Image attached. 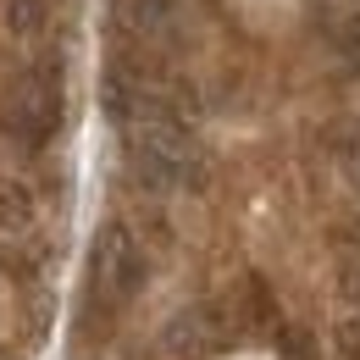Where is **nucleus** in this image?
I'll list each match as a JSON object with an SVG mask.
<instances>
[{
  "label": "nucleus",
  "instance_id": "9b49d317",
  "mask_svg": "<svg viewBox=\"0 0 360 360\" xmlns=\"http://www.w3.org/2000/svg\"><path fill=\"white\" fill-rule=\"evenodd\" d=\"M338 355H344V360H360V316H349V321L338 327Z\"/></svg>",
  "mask_w": 360,
  "mask_h": 360
},
{
  "label": "nucleus",
  "instance_id": "f257e3e1",
  "mask_svg": "<svg viewBox=\"0 0 360 360\" xmlns=\"http://www.w3.org/2000/svg\"><path fill=\"white\" fill-rule=\"evenodd\" d=\"M128 139V167L155 194H188L205 183V150L194 128L178 117V105H144L122 122Z\"/></svg>",
  "mask_w": 360,
  "mask_h": 360
},
{
  "label": "nucleus",
  "instance_id": "20e7f679",
  "mask_svg": "<svg viewBox=\"0 0 360 360\" xmlns=\"http://www.w3.org/2000/svg\"><path fill=\"white\" fill-rule=\"evenodd\" d=\"M244 333V316H238V300H194L183 305L172 321H167V355H217L233 338Z\"/></svg>",
  "mask_w": 360,
  "mask_h": 360
},
{
  "label": "nucleus",
  "instance_id": "f8f14e48",
  "mask_svg": "<svg viewBox=\"0 0 360 360\" xmlns=\"http://www.w3.org/2000/svg\"><path fill=\"white\" fill-rule=\"evenodd\" d=\"M344 244H355V250H360V211L349 217V227H344Z\"/></svg>",
  "mask_w": 360,
  "mask_h": 360
},
{
  "label": "nucleus",
  "instance_id": "f03ea898",
  "mask_svg": "<svg viewBox=\"0 0 360 360\" xmlns=\"http://www.w3.org/2000/svg\"><path fill=\"white\" fill-rule=\"evenodd\" d=\"M0 128L17 139V144H28V150H39L61 128V84H56L50 67L11 72V84L0 89Z\"/></svg>",
  "mask_w": 360,
  "mask_h": 360
},
{
  "label": "nucleus",
  "instance_id": "9d476101",
  "mask_svg": "<svg viewBox=\"0 0 360 360\" xmlns=\"http://www.w3.org/2000/svg\"><path fill=\"white\" fill-rule=\"evenodd\" d=\"M333 271H338V294L360 305V250H355V244L338 250V266H333Z\"/></svg>",
  "mask_w": 360,
  "mask_h": 360
},
{
  "label": "nucleus",
  "instance_id": "423d86ee",
  "mask_svg": "<svg viewBox=\"0 0 360 360\" xmlns=\"http://www.w3.org/2000/svg\"><path fill=\"white\" fill-rule=\"evenodd\" d=\"M233 300H238V316H244V333H283L277 327V305H271V288L261 277H250Z\"/></svg>",
  "mask_w": 360,
  "mask_h": 360
},
{
  "label": "nucleus",
  "instance_id": "ddd939ff",
  "mask_svg": "<svg viewBox=\"0 0 360 360\" xmlns=\"http://www.w3.org/2000/svg\"><path fill=\"white\" fill-rule=\"evenodd\" d=\"M355 134H360V128H355Z\"/></svg>",
  "mask_w": 360,
  "mask_h": 360
},
{
  "label": "nucleus",
  "instance_id": "7ed1b4c3",
  "mask_svg": "<svg viewBox=\"0 0 360 360\" xmlns=\"http://www.w3.org/2000/svg\"><path fill=\"white\" fill-rule=\"evenodd\" d=\"M89 283L105 305H128L139 288H144V250H139V238L128 233V222H105L94 233Z\"/></svg>",
  "mask_w": 360,
  "mask_h": 360
},
{
  "label": "nucleus",
  "instance_id": "0eeeda50",
  "mask_svg": "<svg viewBox=\"0 0 360 360\" xmlns=\"http://www.w3.org/2000/svg\"><path fill=\"white\" fill-rule=\"evenodd\" d=\"M50 22V0H0V28L17 34V39H34L45 34Z\"/></svg>",
  "mask_w": 360,
  "mask_h": 360
},
{
  "label": "nucleus",
  "instance_id": "39448f33",
  "mask_svg": "<svg viewBox=\"0 0 360 360\" xmlns=\"http://www.w3.org/2000/svg\"><path fill=\"white\" fill-rule=\"evenodd\" d=\"M122 28L150 50H178L188 39V0H117Z\"/></svg>",
  "mask_w": 360,
  "mask_h": 360
},
{
  "label": "nucleus",
  "instance_id": "6e6552de",
  "mask_svg": "<svg viewBox=\"0 0 360 360\" xmlns=\"http://www.w3.org/2000/svg\"><path fill=\"white\" fill-rule=\"evenodd\" d=\"M34 227V194L28 183L0 178V233H28Z\"/></svg>",
  "mask_w": 360,
  "mask_h": 360
},
{
  "label": "nucleus",
  "instance_id": "1a4fd4ad",
  "mask_svg": "<svg viewBox=\"0 0 360 360\" xmlns=\"http://www.w3.org/2000/svg\"><path fill=\"white\" fill-rule=\"evenodd\" d=\"M333 50H338L344 72H360V11L338 17V28H333Z\"/></svg>",
  "mask_w": 360,
  "mask_h": 360
}]
</instances>
